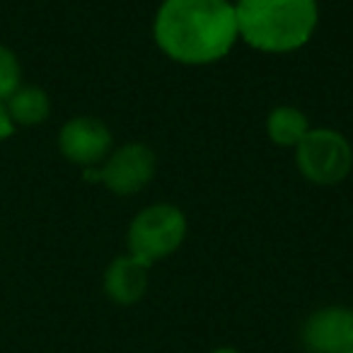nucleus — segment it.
<instances>
[{
	"label": "nucleus",
	"mask_w": 353,
	"mask_h": 353,
	"mask_svg": "<svg viewBox=\"0 0 353 353\" xmlns=\"http://www.w3.org/2000/svg\"><path fill=\"white\" fill-rule=\"evenodd\" d=\"M343 353H353V348H348V351H343Z\"/></svg>",
	"instance_id": "4468645a"
},
{
	"label": "nucleus",
	"mask_w": 353,
	"mask_h": 353,
	"mask_svg": "<svg viewBox=\"0 0 353 353\" xmlns=\"http://www.w3.org/2000/svg\"><path fill=\"white\" fill-rule=\"evenodd\" d=\"M237 32L264 54H293L312 39L319 22L317 0H237Z\"/></svg>",
	"instance_id": "f03ea898"
},
{
	"label": "nucleus",
	"mask_w": 353,
	"mask_h": 353,
	"mask_svg": "<svg viewBox=\"0 0 353 353\" xmlns=\"http://www.w3.org/2000/svg\"><path fill=\"white\" fill-rule=\"evenodd\" d=\"M310 121L298 107L290 104H281L274 107L266 117V133H269L271 143L281 148H298L300 141L307 136Z\"/></svg>",
	"instance_id": "9d476101"
},
{
	"label": "nucleus",
	"mask_w": 353,
	"mask_h": 353,
	"mask_svg": "<svg viewBox=\"0 0 353 353\" xmlns=\"http://www.w3.org/2000/svg\"><path fill=\"white\" fill-rule=\"evenodd\" d=\"M211 353H240L237 348H230V346H221V348H216V351H211Z\"/></svg>",
	"instance_id": "ddd939ff"
},
{
	"label": "nucleus",
	"mask_w": 353,
	"mask_h": 353,
	"mask_svg": "<svg viewBox=\"0 0 353 353\" xmlns=\"http://www.w3.org/2000/svg\"><path fill=\"white\" fill-rule=\"evenodd\" d=\"M162 54L182 65H211L225 59L240 39L230 0H162L152 20Z\"/></svg>",
	"instance_id": "f257e3e1"
},
{
	"label": "nucleus",
	"mask_w": 353,
	"mask_h": 353,
	"mask_svg": "<svg viewBox=\"0 0 353 353\" xmlns=\"http://www.w3.org/2000/svg\"><path fill=\"white\" fill-rule=\"evenodd\" d=\"M22 88V63L10 46L0 44V99L6 102Z\"/></svg>",
	"instance_id": "9b49d317"
},
{
	"label": "nucleus",
	"mask_w": 353,
	"mask_h": 353,
	"mask_svg": "<svg viewBox=\"0 0 353 353\" xmlns=\"http://www.w3.org/2000/svg\"><path fill=\"white\" fill-rule=\"evenodd\" d=\"M295 165L307 182L317 187H334L353 170V148L336 128H310L295 148Z\"/></svg>",
	"instance_id": "20e7f679"
},
{
	"label": "nucleus",
	"mask_w": 353,
	"mask_h": 353,
	"mask_svg": "<svg viewBox=\"0 0 353 353\" xmlns=\"http://www.w3.org/2000/svg\"><path fill=\"white\" fill-rule=\"evenodd\" d=\"M148 271L150 266L143 264L133 254L117 256L104 271V293L117 305H133L148 290Z\"/></svg>",
	"instance_id": "6e6552de"
},
{
	"label": "nucleus",
	"mask_w": 353,
	"mask_h": 353,
	"mask_svg": "<svg viewBox=\"0 0 353 353\" xmlns=\"http://www.w3.org/2000/svg\"><path fill=\"white\" fill-rule=\"evenodd\" d=\"M56 145L65 160L88 170V167H97L107 160L109 152L114 150V138L104 121L80 114V117L68 119L59 128Z\"/></svg>",
	"instance_id": "423d86ee"
},
{
	"label": "nucleus",
	"mask_w": 353,
	"mask_h": 353,
	"mask_svg": "<svg viewBox=\"0 0 353 353\" xmlns=\"http://www.w3.org/2000/svg\"><path fill=\"white\" fill-rule=\"evenodd\" d=\"M15 131H17V126L12 123L10 114H8L6 102L0 99V145H3L6 141H10V138L15 136Z\"/></svg>",
	"instance_id": "f8f14e48"
},
{
	"label": "nucleus",
	"mask_w": 353,
	"mask_h": 353,
	"mask_svg": "<svg viewBox=\"0 0 353 353\" xmlns=\"http://www.w3.org/2000/svg\"><path fill=\"white\" fill-rule=\"evenodd\" d=\"M8 114L15 126H41L51 117V97L39 85H22L6 99Z\"/></svg>",
	"instance_id": "1a4fd4ad"
},
{
	"label": "nucleus",
	"mask_w": 353,
	"mask_h": 353,
	"mask_svg": "<svg viewBox=\"0 0 353 353\" xmlns=\"http://www.w3.org/2000/svg\"><path fill=\"white\" fill-rule=\"evenodd\" d=\"M303 343L310 353H343L353 348V307H322L307 317Z\"/></svg>",
	"instance_id": "0eeeda50"
},
{
	"label": "nucleus",
	"mask_w": 353,
	"mask_h": 353,
	"mask_svg": "<svg viewBox=\"0 0 353 353\" xmlns=\"http://www.w3.org/2000/svg\"><path fill=\"white\" fill-rule=\"evenodd\" d=\"M187 237V216L174 203H152L143 208L128 225V254L152 266L174 254Z\"/></svg>",
	"instance_id": "7ed1b4c3"
},
{
	"label": "nucleus",
	"mask_w": 353,
	"mask_h": 353,
	"mask_svg": "<svg viewBox=\"0 0 353 353\" xmlns=\"http://www.w3.org/2000/svg\"><path fill=\"white\" fill-rule=\"evenodd\" d=\"M155 152L145 143H126L109 152L99 167V184L117 196H133L155 176Z\"/></svg>",
	"instance_id": "39448f33"
}]
</instances>
